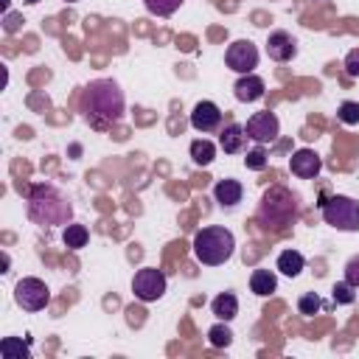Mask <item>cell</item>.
Instances as JSON below:
<instances>
[{"label": "cell", "mask_w": 359, "mask_h": 359, "mask_svg": "<svg viewBox=\"0 0 359 359\" xmlns=\"http://www.w3.org/2000/svg\"><path fill=\"white\" fill-rule=\"evenodd\" d=\"M84 121L95 132H109L123 118V93L112 79H95L81 93Z\"/></svg>", "instance_id": "obj_1"}, {"label": "cell", "mask_w": 359, "mask_h": 359, "mask_svg": "<svg viewBox=\"0 0 359 359\" xmlns=\"http://www.w3.org/2000/svg\"><path fill=\"white\" fill-rule=\"evenodd\" d=\"M28 216L36 224H67L73 216L70 202L53 185H34L28 194Z\"/></svg>", "instance_id": "obj_2"}, {"label": "cell", "mask_w": 359, "mask_h": 359, "mask_svg": "<svg viewBox=\"0 0 359 359\" xmlns=\"http://www.w3.org/2000/svg\"><path fill=\"white\" fill-rule=\"evenodd\" d=\"M191 250H194V258H196L199 264H205V266H219V264H224V261L233 255L236 238H233V233H230L227 227L213 224V227L196 230Z\"/></svg>", "instance_id": "obj_3"}, {"label": "cell", "mask_w": 359, "mask_h": 359, "mask_svg": "<svg viewBox=\"0 0 359 359\" xmlns=\"http://www.w3.org/2000/svg\"><path fill=\"white\" fill-rule=\"evenodd\" d=\"M297 216V196L283 188V185H272L264 196H261V205H258V222L264 227H272V230H280L286 224H292Z\"/></svg>", "instance_id": "obj_4"}, {"label": "cell", "mask_w": 359, "mask_h": 359, "mask_svg": "<svg viewBox=\"0 0 359 359\" xmlns=\"http://www.w3.org/2000/svg\"><path fill=\"white\" fill-rule=\"evenodd\" d=\"M320 210H323V222L331 224L334 230H342V233L359 230V202L356 199L334 194V196L320 202Z\"/></svg>", "instance_id": "obj_5"}, {"label": "cell", "mask_w": 359, "mask_h": 359, "mask_svg": "<svg viewBox=\"0 0 359 359\" xmlns=\"http://www.w3.org/2000/svg\"><path fill=\"white\" fill-rule=\"evenodd\" d=\"M14 303L22 311H42L50 303V289L39 278H20L14 286Z\"/></svg>", "instance_id": "obj_6"}, {"label": "cell", "mask_w": 359, "mask_h": 359, "mask_svg": "<svg viewBox=\"0 0 359 359\" xmlns=\"http://www.w3.org/2000/svg\"><path fill=\"white\" fill-rule=\"evenodd\" d=\"M165 286H168L165 275H163L160 269H154V266H143V269H137L135 278H132V292H135V297L143 300V303L160 300V297L165 294Z\"/></svg>", "instance_id": "obj_7"}, {"label": "cell", "mask_w": 359, "mask_h": 359, "mask_svg": "<svg viewBox=\"0 0 359 359\" xmlns=\"http://www.w3.org/2000/svg\"><path fill=\"white\" fill-rule=\"evenodd\" d=\"M244 132H247V137H250L252 143L266 146V143L278 140V135H280V121H278V115H275V112L264 109V112L250 115V121H247Z\"/></svg>", "instance_id": "obj_8"}, {"label": "cell", "mask_w": 359, "mask_h": 359, "mask_svg": "<svg viewBox=\"0 0 359 359\" xmlns=\"http://www.w3.org/2000/svg\"><path fill=\"white\" fill-rule=\"evenodd\" d=\"M224 62H227V67L236 70L238 76L252 73V70L258 67V48H255L250 39H236L233 45H227Z\"/></svg>", "instance_id": "obj_9"}, {"label": "cell", "mask_w": 359, "mask_h": 359, "mask_svg": "<svg viewBox=\"0 0 359 359\" xmlns=\"http://www.w3.org/2000/svg\"><path fill=\"white\" fill-rule=\"evenodd\" d=\"M320 168H323V160L314 149H297L289 157V171L300 180H314L320 174Z\"/></svg>", "instance_id": "obj_10"}, {"label": "cell", "mask_w": 359, "mask_h": 359, "mask_svg": "<svg viewBox=\"0 0 359 359\" xmlns=\"http://www.w3.org/2000/svg\"><path fill=\"white\" fill-rule=\"evenodd\" d=\"M297 53V42L289 31H272L266 36V56L272 62H292Z\"/></svg>", "instance_id": "obj_11"}, {"label": "cell", "mask_w": 359, "mask_h": 359, "mask_svg": "<svg viewBox=\"0 0 359 359\" xmlns=\"http://www.w3.org/2000/svg\"><path fill=\"white\" fill-rule=\"evenodd\" d=\"M191 126L196 132H216L222 126V109L213 104V101H199L194 109H191Z\"/></svg>", "instance_id": "obj_12"}, {"label": "cell", "mask_w": 359, "mask_h": 359, "mask_svg": "<svg viewBox=\"0 0 359 359\" xmlns=\"http://www.w3.org/2000/svg\"><path fill=\"white\" fill-rule=\"evenodd\" d=\"M264 93H266V84H264V79L255 76V73H244V76H238V81L233 84V95H236L241 104L261 101Z\"/></svg>", "instance_id": "obj_13"}, {"label": "cell", "mask_w": 359, "mask_h": 359, "mask_svg": "<svg viewBox=\"0 0 359 359\" xmlns=\"http://www.w3.org/2000/svg\"><path fill=\"white\" fill-rule=\"evenodd\" d=\"M244 140H247V132L241 123H227L222 132H219V149L224 154H238L244 149Z\"/></svg>", "instance_id": "obj_14"}, {"label": "cell", "mask_w": 359, "mask_h": 359, "mask_svg": "<svg viewBox=\"0 0 359 359\" xmlns=\"http://www.w3.org/2000/svg\"><path fill=\"white\" fill-rule=\"evenodd\" d=\"M241 194H244V188H241L238 180H219V182L213 185V199H216L222 208H236V205L241 202Z\"/></svg>", "instance_id": "obj_15"}, {"label": "cell", "mask_w": 359, "mask_h": 359, "mask_svg": "<svg viewBox=\"0 0 359 359\" xmlns=\"http://www.w3.org/2000/svg\"><path fill=\"white\" fill-rule=\"evenodd\" d=\"M250 289H252V294H258V297H269L275 289H278V278H275V272L272 269H252V275H250Z\"/></svg>", "instance_id": "obj_16"}, {"label": "cell", "mask_w": 359, "mask_h": 359, "mask_svg": "<svg viewBox=\"0 0 359 359\" xmlns=\"http://www.w3.org/2000/svg\"><path fill=\"white\" fill-rule=\"evenodd\" d=\"M210 311L216 314V320L230 323V320L238 314V297H236L233 292H222V294H216V297H213Z\"/></svg>", "instance_id": "obj_17"}, {"label": "cell", "mask_w": 359, "mask_h": 359, "mask_svg": "<svg viewBox=\"0 0 359 359\" xmlns=\"http://www.w3.org/2000/svg\"><path fill=\"white\" fill-rule=\"evenodd\" d=\"M303 266H306V258H303L297 250H283V252L278 255V261H275V269L283 272L286 278H297V275L303 272Z\"/></svg>", "instance_id": "obj_18"}, {"label": "cell", "mask_w": 359, "mask_h": 359, "mask_svg": "<svg viewBox=\"0 0 359 359\" xmlns=\"http://www.w3.org/2000/svg\"><path fill=\"white\" fill-rule=\"evenodd\" d=\"M191 160H194V165H199V168H208L213 160H216V146L210 143V140H194L191 143Z\"/></svg>", "instance_id": "obj_19"}, {"label": "cell", "mask_w": 359, "mask_h": 359, "mask_svg": "<svg viewBox=\"0 0 359 359\" xmlns=\"http://www.w3.org/2000/svg\"><path fill=\"white\" fill-rule=\"evenodd\" d=\"M62 241H65L67 250H81V247H87L90 233H87L84 224H65V230H62Z\"/></svg>", "instance_id": "obj_20"}, {"label": "cell", "mask_w": 359, "mask_h": 359, "mask_svg": "<svg viewBox=\"0 0 359 359\" xmlns=\"http://www.w3.org/2000/svg\"><path fill=\"white\" fill-rule=\"evenodd\" d=\"M208 342H210L213 348H230V342H233V331L227 328L224 320H219L216 325L208 328Z\"/></svg>", "instance_id": "obj_21"}, {"label": "cell", "mask_w": 359, "mask_h": 359, "mask_svg": "<svg viewBox=\"0 0 359 359\" xmlns=\"http://www.w3.org/2000/svg\"><path fill=\"white\" fill-rule=\"evenodd\" d=\"M143 3H146V11L154 17H171L182 6V0H143Z\"/></svg>", "instance_id": "obj_22"}, {"label": "cell", "mask_w": 359, "mask_h": 359, "mask_svg": "<svg viewBox=\"0 0 359 359\" xmlns=\"http://www.w3.org/2000/svg\"><path fill=\"white\" fill-rule=\"evenodd\" d=\"M320 309H323V300H320L317 292H306V294L297 297V311H300L303 317H314Z\"/></svg>", "instance_id": "obj_23"}, {"label": "cell", "mask_w": 359, "mask_h": 359, "mask_svg": "<svg viewBox=\"0 0 359 359\" xmlns=\"http://www.w3.org/2000/svg\"><path fill=\"white\" fill-rule=\"evenodd\" d=\"M266 163H269V154L264 151V146H258L255 143V149L252 151H247V157H244V165L247 168H252V171H264L266 168Z\"/></svg>", "instance_id": "obj_24"}, {"label": "cell", "mask_w": 359, "mask_h": 359, "mask_svg": "<svg viewBox=\"0 0 359 359\" xmlns=\"http://www.w3.org/2000/svg\"><path fill=\"white\" fill-rule=\"evenodd\" d=\"M0 353H3L6 359H22V356H28V348L20 345L14 337H6V339L0 342Z\"/></svg>", "instance_id": "obj_25"}, {"label": "cell", "mask_w": 359, "mask_h": 359, "mask_svg": "<svg viewBox=\"0 0 359 359\" xmlns=\"http://www.w3.org/2000/svg\"><path fill=\"white\" fill-rule=\"evenodd\" d=\"M337 118H339L342 123H348V126L359 123V104H356V101H342L339 109H337Z\"/></svg>", "instance_id": "obj_26"}, {"label": "cell", "mask_w": 359, "mask_h": 359, "mask_svg": "<svg viewBox=\"0 0 359 359\" xmlns=\"http://www.w3.org/2000/svg\"><path fill=\"white\" fill-rule=\"evenodd\" d=\"M331 294H334V303H342V306H348V303H353V300H356V294H353V286H351L348 280H342V283H334Z\"/></svg>", "instance_id": "obj_27"}, {"label": "cell", "mask_w": 359, "mask_h": 359, "mask_svg": "<svg viewBox=\"0 0 359 359\" xmlns=\"http://www.w3.org/2000/svg\"><path fill=\"white\" fill-rule=\"evenodd\" d=\"M345 280H348L353 289H359V252L348 258V264H345Z\"/></svg>", "instance_id": "obj_28"}, {"label": "cell", "mask_w": 359, "mask_h": 359, "mask_svg": "<svg viewBox=\"0 0 359 359\" xmlns=\"http://www.w3.org/2000/svg\"><path fill=\"white\" fill-rule=\"evenodd\" d=\"M345 73L351 79H359V48L348 50V56H345Z\"/></svg>", "instance_id": "obj_29"}, {"label": "cell", "mask_w": 359, "mask_h": 359, "mask_svg": "<svg viewBox=\"0 0 359 359\" xmlns=\"http://www.w3.org/2000/svg\"><path fill=\"white\" fill-rule=\"evenodd\" d=\"M6 17V22H3V28L8 31V34H14V31H20V25H22V17L20 14H14V11H8V14H3Z\"/></svg>", "instance_id": "obj_30"}, {"label": "cell", "mask_w": 359, "mask_h": 359, "mask_svg": "<svg viewBox=\"0 0 359 359\" xmlns=\"http://www.w3.org/2000/svg\"><path fill=\"white\" fill-rule=\"evenodd\" d=\"M22 3H28V6H34V3H39V0H22Z\"/></svg>", "instance_id": "obj_31"}, {"label": "cell", "mask_w": 359, "mask_h": 359, "mask_svg": "<svg viewBox=\"0 0 359 359\" xmlns=\"http://www.w3.org/2000/svg\"><path fill=\"white\" fill-rule=\"evenodd\" d=\"M65 3H76V0H65Z\"/></svg>", "instance_id": "obj_32"}]
</instances>
